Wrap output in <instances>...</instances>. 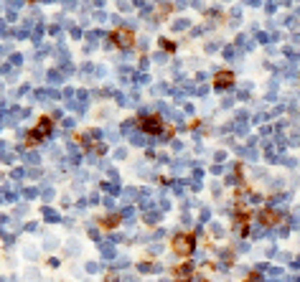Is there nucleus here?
<instances>
[{"label": "nucleus", "instance_id": "obj_1", "mask_svg": "<svg viewBox=\"0 0 300 282\" xmlns=\"http://www.w3.org/2000/svg\"><path fill=\"white\" fill-rule=\"evenodd\" d=\"M171 247H173V252L178 254V257H186L188 259V257H191V252H194V247H196V236L188 234V231H181V234L173 236Z\"/></svg>", "mask_w": 300, "mask_h": 282}, {"label": "nucleus", "instance_id": "obj_2", "mask_svg": "<svg viewBox=\"0 0 300 282\" xmlns=\"http://www.w3.org/2000/svg\"><path fill=\"white\" fill-rule=\"evenodd\" d=\"M109 41H112L117 49H132L135 46V33H132L130 28H115L112 33H109Z\"/></svg>", "mask_w": 300, "mask_h": 282}, {"label": "nucleus", "instance_id": "obj_3", "mask_svg": "<svg viewBox=\"0 0 300 282\" xmlns=\"http://www.w3.org/2000/svg\"><path fill=\"white\" fill-rule=\"evenodd\" d=\"M51 127H53V122H51L49 117H41L38 125L28 132V145H36L38 140H43V138H46V135L51 132Z\"/></svg>", "mask_w": 300, "mask_h": 282}, {"label": "nucleus", "instance_id": "obj_4", "mask_svg": "<svg viewBox=\"0 0 300 282\" xmlns=\"http://www.w3.org/2000/svg\"><path fill=\"white\" fill-rule=\"evenodd\" d=\"M140 127L145 130L148 135L165 132V125H163V117L160 115H145V117H140Z\"/></svg>", "mask_w": 300, "mask_h": 282}, {"label": "nucleus", "instance_id": "obj_5", "mask_svg": "<svg viewBox=\"0 0 300 282\" xmlns=\"http://www.w3.org/2000/svg\"><path fill=\"white\" fill-rule=\"evenodd\" d=\"M231 82H234V74L229 69H221V71L214 74V87L216 89H227V87H231Z\"/></svg>", "mask_w": 300, "mask_h": 282}, {"label": "nucleus", "instance_id": "obj_6", "mask_svg": "<svg viewBox=\"0 0 300 282\" xmlns=\"http://www.w3.org/2000/svg\"><path fill=\"white\" fill-rule=\"evenodd\" d=\"M173 280L176 282H188L191 280V275H194V264H181V267H173Z\"/></svg>", "mask_w": 300, "mask_h": 282}, {"label": "nucleus", "instance_id": "obj_7", "mask_svg": "<svg viewBox=\"0 0 300 282\" xmlns=\"http://www.w3.org/2000/svg\"><path fill=\"white\" fill-rule=\"evenodd\" d=\"M120 221H122V216H120V213H112V216H105V219H99V227H102V229H115Z\"/></svg>", "mask_w": 300, "mask_h": 282}, {"label": "nucleus", "instance_id": "obj_8", "mask_svg": "<svg viewBox=\"0 0 300 282\" xmlns=\"http://www.w3.org/2000/svg\"><path fill=\"white\" fill-rule=\"evenodd\" d=\"M260 219H262V224H267V227H272V224L280 221V216H277L275 211H270V209H265V211L260 213Z\"/></svg>", "mask_w": 300, "mask_h": 282}, {"label": "nucleus", "instance_id": "obj_9", "mask_svg": "<svg viewBox=\"0 0 300 282\" xmlns=\"http://www.w3.org/2000/svg\"><path fill=\"white\" fill-rule=\"evenodd\" d=\"M160 46H163V49H168V51H173V49H176V46H173V43H171V41H165V38L160 41Z\"/></svg>", "mask_w": 300, "mask_h": 282}]
</instances>
